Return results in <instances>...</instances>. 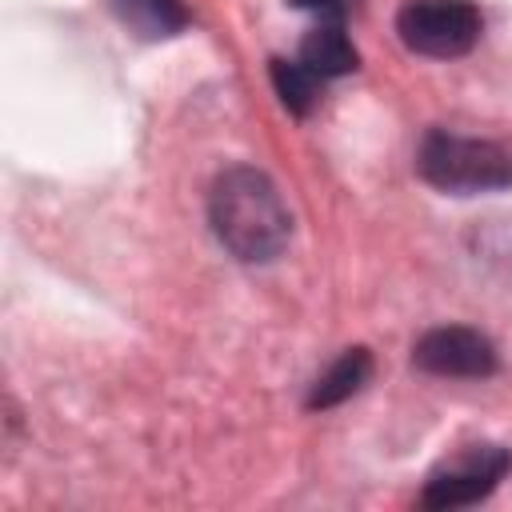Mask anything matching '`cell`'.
Wrapping results in <instances>:
<instances>
[{
  "label": "cell",
  "instance_id": "1",
  "mask_svg": "<svg viewBox=\"0 0 512 512\" xmlns=\"http://www.w3.org/2000/svg\"><path fill=\"white\" fill-rule=\"evenodd\" d=\"M208 224L216 240L244 264H268L288 248L292 216L276 184L248 164H232L212 180Z\"/></svg>",
  "mask_w": 512,
  "mask_h": 512
},
{
  "label": "cell",
  "instance_id": "6",
  "mask_svg": "<svg viewBox=\"0 0 512 512\" xmlns=\"http://www.w3.org/2000/svg\"><path fill=\"white\" fill-rule=\"evenodd\" d=\"M296 60H300L308 72H316L320 80L344 76V72H352V68L360 64V56H356V48H352V40H348V32H344L340 20H320V24L304 36Z\"/></svg>",
  "mask_w": 512,
  "mask_h": 512
},
{
  "label": "cell",
  "instance_id": "8",
  "mask_svg": "<svg viewBox=\"0 0 512 512\" xmlns=\"http://www.w3.org/2000/svg\"><path fill=\"white\" fill-rule=\"evenodd\" d=\"M112 8L144 40H168L188 28V12L180 0H112Z\"/></svg>",
  "mask_w": 512,
  "mask_h": 512
},
{
  "label": "cell",
  "instance_id": "5",
  "mask_svg": "<svg viewBox=\"0 0 512 512\" xmlns=\"http://www.w3.org/2000/svg\"><path fill=\"white\" fill-rule=\"evenodd\" d=\"M412 364L428 376H448V380H484L496 372V348L484 332L464 328V324H444L432 328L416 340Z\"/></svg>",
  "mask_w": 512,
  "mask_h": 512
},
{
  "label": "cell",
  "instance_id": "10",
  "mask_svg": "<svg viewBox=\"0 0 512 512\" xmlns=\"http://www.w3.org/2000/svg\"><path fill=\"white\" fill-rule=\"evenodd\" d=\"M296 8H308V12H316L320 20H340L344 12H348V0H292Z\"/></svg>",
  "mask_w": 512,
  "mask_h": 512
},
{
  "label": "cell",
  "instance_id": "9",
  "mask_svg": "<svg viewBox=\"0 0 512 512\" xmlns=\"http://www.w3.org/2000/svg\"><path fill=\"white\" fill-rule=\"evenodd\" d=\"M272 84H276V92H280L288 112L308 116L316 108V100H320V84L324 80L316 72H308L300 60H272Z\"/></svg>",
  "mask_w": 512,
  "mask_h": 512
},
{
  "label": "cell",
  "instance_id": "2",
  "mask_svg": "<svg viewBox=\"0 0 512 512\" xmlns=\"http://www.w3.org/2000/svg\"><path fill=\"white\" fill-rule=\"evenodd\" d=\"M416 168L432 188L452 196H476V192H496L512 184V152L504 144L456 136L440 128L420 140Z\"/></svg>",
  "mask_w": 512,
  "mask_h": 512
},
{
  "label": "cell",
  "instance_id": "3",
  "mask_svg": "<svg viewBox=\"0 0 512 512\" xmlns=\"http://www.w3.org/2000/svg\"><path fill=\"white\" fill-rule=\"evenodd\" d=\"M396 32L408 52L452 60L476 48L480 12L472 0H408L396 12Z\"/></svg>",
  "mask_w": 512,
  "mask_h": 512
},
{
  "label": "cell",
  "instance_id": "4",
  "mask_svg": "<svg viewBox=\"0 0 512 512\" xmlns=\"http://www.w3.org/2000/svg\"><path fill=\"white\" fill-rule=\"evenodd\" d=\"M508 468H512V452L504 444H468L428 476L420 504L424 508H468L484 500L508 476Z\"/></svg>",
  "mask_w": 512,
  "mask_h": 512
},
{
  "label": "cell",
  "instance_id": "7",
  "mask_svg": "<svg viewBox=\"0 0 512 512\" xmlns=\"http://www.w3.org/2000/svg\"><path fill=\"white\" fill-rule=\"evenodd\" d=\"M372 376V356L368 348H344L312 384L308 392V408H336L348 396H356Z\"/></svg>",
  "mask_w": 512,
  "mask_h": 512
}]
</instances>
